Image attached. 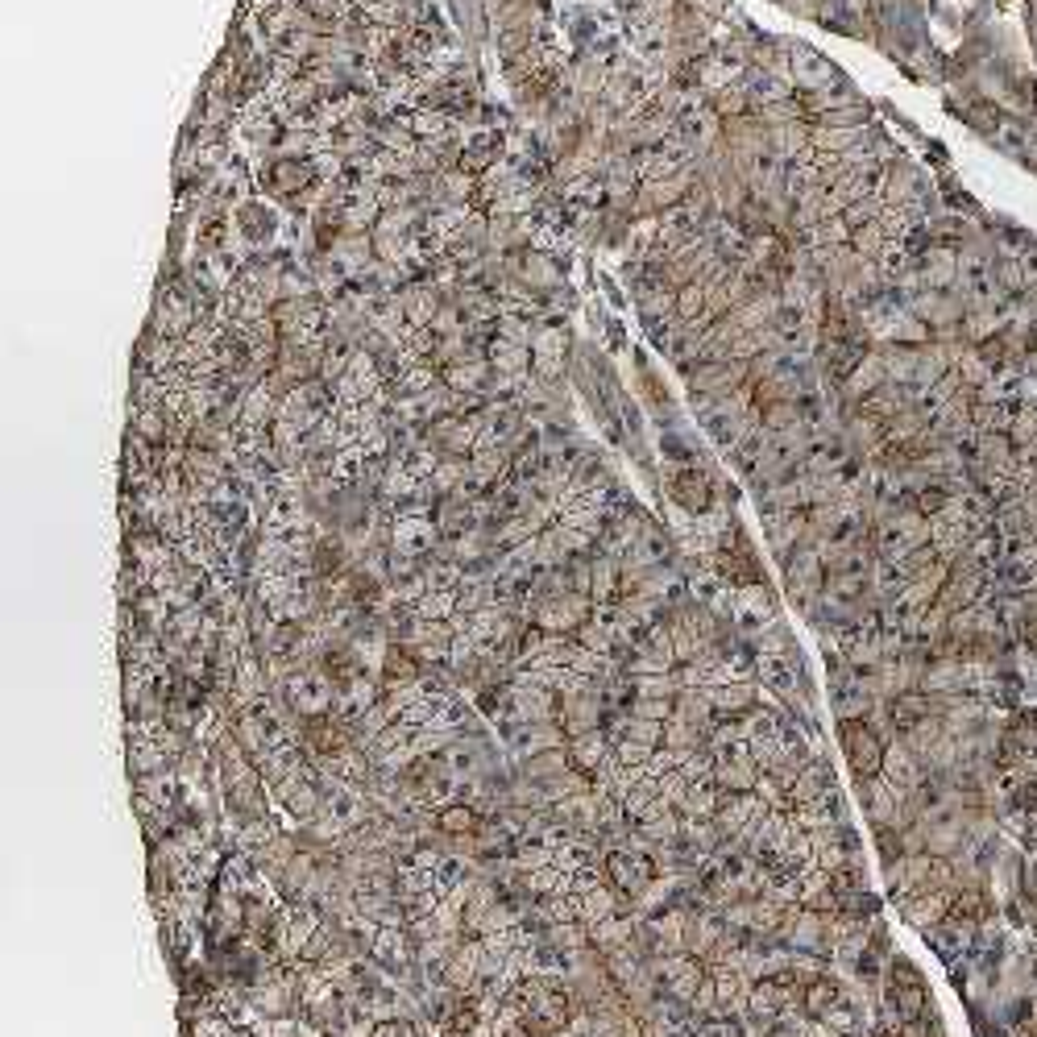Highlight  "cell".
<instances>
[{"label": "cell", "mask_w": 1037, "mask_h": 1037, "mask_svg": "<svg viewBox=\"0 0 1037 1037\" xmlns=\"http://www.w3.org/2000/svg\"><path fill=\"white\" fill-rule=\"evenodd\" d=\"M838 747H843L855 780H876L884 776V739L867 718H838Z\"/></svg>", "instance_id": "1"}, {"label": "cell", "mask_w": 1037, "mask_h": 1037, "mask_svg": "<svg viewBox=\"0 0 1037 1037\" xmlns=\"http://www.w3.org/2000/svg\"><path fill=\"white\" fill-rule=\"evenodd\" d=\"M287 697L291 706L303 714V718H320L336 706V689H332V677L320 668H303L287 681Z\"/></svg>", "instance_id": "2"}, {"label": "cell", "mask_w": 1037, "mask_h": 1037, "mask_svg": "<svg viewBox=\"0 0 1037 1037\" xmlns=\"http://www.w3.org/2000/svg\"><path fill=\"white\" fill-rule=\"evenodd\" d=\"M590 610H594V598L590 594H560V598H544L536 606V623L540 631H552V635H565V631H577L581 623H590Z\"/></svg>", "instance_id": "3"}, {"label": "cell", "mask_w": 1037, "mask_h": 1037, "mask_svg": "<svg viewBox=\"0 0 1037 1037\" xmlns=\"http://www.w3.org/2000/svg\"><path fill=\"white\" fill-rule=\"evenodd\" d=\"M979 585H984V573H979V565L975 560H955L950 565V573H946V581H942V590H938V610H946V614H955V610H967L971 602H975V594H979Z\"/></svg>", "instance_id": "4"}, {"label": "cell", "mask_w": 1037, "mask_h": 1037, "mask_svg": "<svg viewBox=\"0 0 1037 1037\" xmlns=\"http://www.w3.org/2000/svg\"><path fill=\"white\" fill-rule=\"evenodd\" d=\"M606 872H610V888L627 892L631 901H639V896L652 888V863L631 855V851H610L606 855Z\"/></svg>", "instance_id": "5"}, {"label": "cell", "mask_w": 1037, "mask_h": 1037, "mask_svg": "<svg viewBox=\"0 0 1037 1037\" xmlns=\"http://www.w3.org/2000/svg\"><path fill=\"white\" fill-rule=\"evenodd\" d=\"M283 938H278V950H283V959H295V955H303V946L312 942V934L324 926V917L312 909V905H291L287 913H283Z\"/></svg>", "instance_id": "6"}, {"label": "cell", "mask_w": 1037, "mask_h": 1037, "mask_svg": "<svg viewBox=\"0 0 1037 1037\" xmlns=\"http://www.w3.org/2000/svg\"><path fill=\"white\" fill-rule=\"evenodd\" d=\"M668 494H672V502H677L681 511H689L693 519H697V515H706V511H710V502H714L710 478H706L702 469H681L677 478L668 482Z\"/></svg>", "instance_id": "7"}, {"label": "cell", "mask_w": 1037, "mask_h": 1037, "mask_svg": "<svg viewBox=\"0 0 1037 1037\" xmlns=\"http://www.w3.org/2000/svg\"><path fill=\"white\" fill-rule=\"evenodd\" d=\"M274 797H278V805H283L291 818H303V822H312V818L320 814V805H324L320 793L312 789V780H307L303 772L278 780V784H274Z\"/></svg>", "instance_id": "8"}, {"label": "cell", "mask_w": 1037, "mask_h": 1037, "mask_svg": "<svg viewBox=\"0 0 1037 1037\" xmlns=\"http://www.w3.org/2000/svg\"><path fill=\"white\" fill-rule=\"evenodd\" d=\"M760 764L751 760V751L747 747H739L735 751V760H718L714 764V784L718 789H726V793H755L760 789Z\"/></svg>", "instance_id": "9"}, {"label": "cell", "mask_w": 1037, "mask_h": 1037, "mask_svg": "<svg viewBox=\"0 0 1037 1037\" xmlns=\"http://www.w3.org/2000/svg\"><path fill=\"white\" fill-rule=\"evenodd\" d=\"M511 706H515L519 718H527V726H536V722H560L556 689H540V685H511Z\"/></svg>", "instance_id": "10"}, {"label": "cell", "mask_w": 1037, "mask_h": 1037, "mask_svg": "<svg viewBox=\"0 0 1037 1037\" xmlns=\"http://www.w3.org/2000/svg\"><path fill=\"white\" fill-rule=\"evenodd\" d=\"M482 938L478 942H465L453 959H448L440 971H444V988H453V992H473L482 984V971H478V963H482Z\"/></svg>", "instance_id": "11"}, {"label": "cell", "mask_w": 1037, "mask_h": 1037, "mask_svg": "<svg viewBox=\"0 0 1037 1037\" xmlns=\"http://www.w3.org/2000/svg\"><path fill=\"white\" fill-rule=\"evenodd\" d=\"M486 357H490L494 374H502V378H515V382H523V378L531 374V361H536V353H531V345L507 341V336H494V341L486 345Z\"/></svg>", "instance_id": "12"}, {"label": "cell", "mask_w": 1037, "mask_h": 1037, "mask_svg": "<svg viewBox=\"0 0 1037 1037\" xmlns=\"http://www.w3.org/2000/svg\"><path fill=\"white\" fill-rule=\"evenodd\" d=\"M432 544H436V527L424 515H403L395 523V531H390V548H395L399 556H411V560L424 556Z\"/></svg>", "instance_id": "13"}, {"label": "cell", "mask_w": 1037, "mask_h": 1037, "mask_svg": "<svg viewBox=\"0 0 1037 1037\" xmlns=\"http://www.w3.org/2000/svg\"><path fill=\"white\" fill-rule=\"evenodd\" d=\"M884 780L892 784L896 793L921 789V764H917V755L909 751V743H892L884 751Z\"/></svg>", "instance_id": "14"}, {"label": "cell", "mask_w": 1037, "mask_h": 1037, "mask_svg": "<svg viewBox=\"0 0 1037 1037\" xmlns=\"http://www.w3.org/2000/svg\"><path fill=\"white\" fill-rule=\"evenodd\" d=\"M411 681H424V664H419V652L411 648V643H390L386 660H382V689H390V685H411Z\"/></svg>", "instance_id": "15"}, {"label": "cell", "mask_w": 1037, "mask_h": 1037, "mask_svg": "<svg viewBox=\"0 0 1037 1037\" xmlns=\"http://www.w3.org/2000/svg\"><path fill=\"white\" fill-rule=\"evenodd\" d=\"M399 303H403V316H407L411 328H432L436 312L444 307L436 283H428V287H407V291L399 295Z\"/></svg>", "instance_id": "16"}, {"label": "cell", "mask_w": 1037, "mask_h": 1037, "mask_svg": "<svg viewBox=\"0 0 1037 1037\" xmlns=\"http://www.w3.org/2000/svg\"><path fill=\"white\" fill-rule=\"evenodd\" d=\"M560 726L569 739L598 731V697H560Z\"/></svg>", "instance_id": "17"}, {"label": "cell", "mask_w": 1037, "mask_h": 1037, "mask_svg": "<svg viewBox=\"0 0 1037 1037\" xmlns=\"http://www.w3.org/2000/svg\"><path fill=\"white\" fill-rule=\"evenodd\" d=\"M166 760H171V755H166L142 726H133V735H129V768L137 772V776H158V772H166Z\"/></svg>", "instance_id": "18"}, {"label": "cell", "mask_w": 1037, "mask_h": 1037, "mask_svg": "<svg viewBox=\"0 0 1037 1037\" xmlns=\"http://www.w3.org/2000/svg\"><path fill=\"white\" fill-rule=\"evenodd\" d=\"M507 457H511L507 444H478L469 457V482H478V486L498 482L507 473Z\"/></svg>", "instance_id": "19"}, {"label": "cell", "mask_w": 1037, "mask_h": 1037, "mask_svg": "<svg viewBox=\"0 0 1037 1037\" xmlns=\"http://www.w3.org/2000/svg\"><path fill=\"white\" fill-rule=\"evenodd\" d=\"M565 751H569V764H573L577 772H590V776H594V772H598V768H602V764L610 760V755H614V751L606 747V739H602L598 731H590V735H577V739H569V747H565Z\"/></svg>", "instance_id": "20"}, {"label": "cell", "mask_w": 1037, "mask_h": 1037, "mask_svg": "<svg viewBox=\"0 0 1037 1037\" xmlns=\"http://www.w3.org/2000/svg\"><path fill=\"white\" fill-rule=\"evenodd\" d=\"M930 706H934V702H930L926 693H917V689L896 693V697H892V726H896L901 735H909L913 726H921V722L930 718Z\"/></svg>", "instance_id": "21"}, {"label": "cell", "mask_w": 1037, "mask_h": 1037, "mask_svg": "<svg viewBox=\"0 0 1037 1037\" xmlns=\"http://www.w3.org/2000/svg\"><path fill=\"white\" fill-rule=\"evenodd\" d=\"M801 1004H805V1013H809V1017L826 1021L830 1008L843 1004V988H838L830 975H814V979L805 984V992H801Z\"/></svg>", "instance_id": "22"}, {"label": "cell", "mask_w": 1037, "mask_h": 1037, "mask_svg": "<svg viewBox=\"0 0 1037 1037\" xmlns=\"http://www.w3.org/2000/svg\"><path fill=\"white\" fill-rule=\"evenodd\" d=\"M888 1004L901 1021H917V1017L930 1013V992H926V984H892Z\"/></svg>", "instance_id": "23"}, {"label": "cell", "mask_w": 1037, "mask_h": 1037, "mask_svg": "<svg viewBox=\"0 0 1037 1037\" xmlns=\"http://www.w3.org/2000/svg\"><path fill=\"white\" fill-rule=\"evenodd\" d=\"M478 826H482L478 809L465 805V801H448V805H440V814H436V830L448 834V838H469Z\"/></svg>", "instance_id": "24"}, {"label": "cell", "mask_w": 1037, "mask_h": 1037, "mask_svg": "<svg viewBox=\"0 0 1037 1037\" xmlns=\"http://www.w3.org/2000/svg\"><path fill=\"white\" fill-rule=\"evenodd\" d=\"M515 274H519V283L531 287V291H552V287H560V270H556V262H552L548 254H527V258L515 266Z\"/></svg>", "instance_id": "25"}, {"label": "cell", "mask_w": 1037, "mask_h": 1037, "mask_svg": "<svg viewBox=\"0 0 1037 1037\" xmlns=\"http://www.w3.org/2000/svg\"><path fill=\"white\" fill-rule=\"evenodd\" d=\"M590 946L598 950V955L627 950V946H631V921H623L619 913L606 917V921H598V926H590Z\"/></svg>", "instance_id": "26"}, {"label": "cell", "mask_w": 1037, "mask_h": 1037, "mask_svg": "<svg viewBox=\"0 0 1037 1037\" xmlns=\"http://www.w3.org/2000/svg\"><path fill=\"white\" fill-rule=\"evenodd\" d=\"M884 378H888V366H884V357H876V353H867V357L859 361V366H855V374H851V378H847L843 386H847V395H851V399H859V395L867 399V395H872V390H880V386H884Z\"/></svg>", "instance_id": "27"}, {"label": "cell", "mask_w": 1037, "mask_h": 1037, "mask_svg": "<svg viewBox=\"0 0 1037 1037\" xmlns=\"http://www.w3.org/2000/svg\"><path fill=\"white\" fill-rule=\"evenodd\" d=\"M710 697H714V710H718V714L739 718V714H747V706L755 702V685H751V681H731V685L710 689Z\"/></svg>", "instance_id": "28"}, {"label": "cell", "mask_w": 1037, "mask_h": 1037, "mask_svg": "<svg viewBox=\"0 0 1037 1037\" xmlns=\"http://www.w3.org/2000/svg\"><path fill=\"white\" fill-rule=\"evenodd\" d=\"M614 913H619V892H614L610 884H598L594 892L581 896V921L585 926H598V921H606Z\"/></svg>", "instance_id": "29"}, {"label": "cell", "mask_w": 1037, "mask_h": 1037, "mask_svg": "<svg viewBox=\"0 0 1037 1037\" xmlns=\"http://www.w3.org/2000/svg\"><path fill=\"white\" fill-rule=\"evenodd\" d=\"M461 610L457 590H428L424 598L415 602V619H432V623H448Z\"/></svg>", "instance_id": "30"}, {"label": "cell", "mask_w": 1037, "mask_h": 1037, "mask_svg": "<svg viewBox=\"0 0 1037 1037\" xmlns=\"http://www.w3.org/2000/svg\"><path fill=\"white\" fill-rule=\"evenodd\" d=\"M619 581H623V565H619V560H614V556H598V560H594L590 598H594V602H610L614 590H619Z\"/></svg>", "instance_id": "31"}, {"label": "cell", "mask_w": 1037, "mask_h": 1037, "mask_svg": "<svg viewBox=\"0 0 1037 1037\" xmlns=\"http://www.w3.org/2000/svg\"><path fill=\"white\" fill-rule=\"evenodd\" d=\"M851 249L859 258H867V262H876L884 249H888V229L880 220H872V224H859V229H851Z\"/></svg>", "instance_id": "32"}, {"label": "cell", "mask_w": 1037, "mask_h": 1037, "mask_svg": "<svg viewBox=\"0 0 1037 1037\" xmlns=\"http://www.w3.org/2000/svg\"><path fill=\"white\" fill-rule=\"evenodd\" d=\"M639 312L648 316L652 324L660 320V324L668 328V320H677V291H672V287H656V291H648V295H639Z\"/></svg>", "instance_id": "33"}, {"label": "cell", "mask_w": 1037, "mask_h": 1037, "mask_svg": "<svg viewBox=\"0 0 1037 1037\" xmlns=\"http://www.w3.org/2000/svg\"><path fill=\"white\" fill-rule=\"evenodd\" d=\"M573 764H569V751L565 747H556V751H536V755H527V776L531 780H552V776H560V772H569Z\"/></svg>", "instance_id": "34"}, {"label": "cell", "mask_w": 1037, "mask_h": 1037, "mask_svg": "<svg viewBox=\"0 0 1037 1037\" xmlns=\"http://www.w3.org/2000/svg\"><path fill=\"white\" fill-rule=\"evenodd\" d=\"M677 714L681 718H689V722H697L702 726L710 714H714V697H710V689H702V685H693V689H681L677 693Z\"/></svg>", "instance_id": "35"}, {"label": "cell", "mask_w": 1037, "mask_h": 1037, "mask_svg": "<svg viewBox=\"0 0 1037 1037\" xmlns=\"http://www.w3.org/2000/svg\"><path fill=\"white\" fill-rule=\"evenodd\" d=\"M374 137H378V146L382 150H399V154H411L415 150V129H411V121H382L378 129H374Z\"/></svg>", "instance_id": "36"}, {"label": "cell", "mask_w": 1037, "mask_h": 1037, "mask_svg": "<svg viewBox=\"0 0 1037 1037\" xmlns=\"http://www.w3.org/2000/svg\"><path fill=\"white\" fill-rule=\"evenodd\" d=\"M461 482H469V461L465 457H444L432 473V490H440V494H457Z\"/></svg>", "instance_id": "37"}, {"label": "cell", "mask_w": 1037, "mask_h": 1037, "mask_svg": "<svg viewBox=\"0 0 1037 1037\" xmlns=\"http://www.w3.org/2000/svg\"><path fill=\"white\" fill-rule=\"evenodd\" d=\"M685 818H714L718 814V784H693L685 805H681Z\"/></svg>", "instance_id": "38"}, {"label": "cell", "mask_w": 1037, "mask_h": 1037, "mask_svg": "<svg viewBox=\"0 0 1037 1037\" xmlns=\"http://www.w3.org/2000/svg\"><path fill=\"white\" fill-rule=\"evenodd\" d=\"M552 946L560 950V955L585 950L590 946V926H585V921H560V926H552Z\"/></svg>", "instance_id": "39"}, {"label": "cell", "mask_w": 1037, "mask_h": 1037, "mask_svg": "<svg viewBox=\"0 0 1037 1037\" xmlns=\"http://www.w3.org/2000/svg\"><path fill=\"white\" fill-rule=\"evenodd\" d=\"M573 635H577V643H581L585 652H602V656H610V648H614V631H610V623H602V619L581 623Z\"/></svg>", "instance_id": "40"}, {"label": "cell", "mask_w": 1037, "mask_h": 1037, "mask_svg": "<svg viewBox=\"0 0 1037 1037\" xmlns=\"http://www.w3.org/2000/svg\"><path fill=\"white\" fill-rule=\"evenodd\" d=\"M697 735H702V726L689 722V718H668L664 722V747H677V751H697Z\"/></svg>", "instance_id": "41"}, {"label": "cell", "mask_w": 1037, "mask_h": 1037, "mask_svg": "<svg viewBox=\"0 0 1037 1037\" xmlns=\"http://www.w3.org/2000/svg\"><path fill=\"white\" fill-rule=\"evenodd\" d=\"M374 946V955L382 959V963H407V934L403 930H378V938L370 942Z\"/></svg>", "instance_id": "42"}, {"label": "cell", "mask_w": 1037, "mask_h": 1037, "mask_svg": "<svg viewBox=\"0 0 1037 1037\" xmlns=\"http://www.w3.org/2000/svg\"><path fill=\"white\" fill-rule=\"evenodd\" d=\"M494 328H498V336H507V341H519V345H536V336H540L536 324H527V320L515 316V312H502Z\"/></svg>", "instance_id": "43"}, {"label": "cell", "mask_w": 1037, "mask_h": 1037, "mask_svg": "<svg viewBox=\"0 0 1037 1037\" xmlns=\"http://www.w3.org/2000/svg\"><path fill=\"white\" fill-rule=\"evenodd\" d=\"M706 316V287L689 283L677 291V320H702Z\"/></svg>", "instance_id": "44"}, {"label": "cell", "mask_w": 1037, "mask_h": 1037, "mask_svg": "<svg viewBox=\"0 0 1037 1037\" xmlns=\"http://www.w3.org/2000/svg\"><path fill=\"white\" fill-rule=\"evenodd\" d=\"M677 830H681V822H677V814H668L664 818H652V822H639V838H648V843H656V847H664V843H672L677 838Z\"/></svg>", "instance_id": "45"}, {"label": "cell", "mask_w": 1037, "mask_h": 1037, "mask_svg": "<svg viewBox=\"0 0 1037 1037\" xmlns=\"http://www.w3.org/2000/svg\"><path fill=\"white\" fill-rule=\"evenodd\" d=\"M635 689H639V697H677L681 681H677V672H656V677H635Z\"/></svg>", "instance_id": "46"}, {"label": "cell", "mask_w": 1037, "mask_h": 1037, "mask_svg": "<svg viewBox=\"0 0 1037 1037\" xmlns=\"http://www.w3.org/2000/svg\"><path fill=\"white\" fill-rule=\"evenodd\" d=\"M274 838H278V834H274V830H270L262 818H249V822H245V830H241V847H245V851H254V855L262 859V855L270 851V843H274Z\"/></svg>", "instance_id": "47"}, {"label": "cell", "mask_w": 1037, "mask_h": 1037, "mask_svg": "<svg viewBox=\"0 0 1037 1037\" xmlns=\"http://www.w3.org/2000/svg\"><path fill=\"white\" fill-rule=\"evenodd\" d=\"M876 847H880L884 867L901 863V859H905V834L896 830V826H876Z\"/></svg>", "instance_id": "48"}, {"label": "cell", "mask_w": 1037, "mask_h": 1037, "mask_svg": "<svg viewBox=\"0 0 1037 1037\" xmlns=\"http://www.w3.org/2000/svg\"><path fill=\"white\" fill-rule=\"evenodd\" d=\"M610 656H602V652H585V648H577V656H573V672H581V677H594V681H606L610 677Z\"/></svg>", "instance_id": "49"}, {"label": "cell", "mask_w": 1037, "mask_h": 1037, "mask_svg": "<svg viewBox=\"0 0 1037 1037\" xmlns=\"http://www.w3.org/2000/svg\"><path fill=\"white\" fill-rule=\"evenodd\" d=\"M623 739H635V743H648V747H656V743H664V722H652V718H631V722L623 726Z\"/></svg>", "instance_id": "50"}, {"label": "cell", "mask_w": 1037, "mask_h": 1037, "mask_svg": "<svg viewBox=\"0 0 1037 1037\" xmlns=\"http://www.w3.org/2000/svg\"><path fill=\"white\" fill-rule=\"evenodd\" d=\"M565 345H569V332H565V328H540L531 353H536V357H565Z\"/></svg>", "instance_id": "51"}, {"label": "cell", "mask_w": 1037, "mask_h": 1037, "mask_svg": "<svg viewBox=\"0 0 1037 1037\" xmlns=\"http://www.w3.org/2000/svg\"><path fill=\"white\" fill-rule=\"evenodd\" d=\"M515 855H519V867H523V872H536V867H548V863H552L556 847H548V843H527V838H523Z\"/></svg>", "instance_id": "52"}, {"label": "cell", "mask_w": 1037, "mask_h": 1037, "mask_svg": "<svg viewBox=\"0 0 1037 1037\" xmlns=\"http://www.w3.org/2000/svg\"><path fill=\"white\" fill-rule=\"evenodd\" d=\"M946 507H950V494H946V486H926V490H917V511L926 515V519L942 515Z\"/></svg>", "instance_id": "53"}, {"label": "cell", "mask_w": 1037, "mask_h": 1037, "mask_svg": "<svg viewBox=\"0 0 1037 1037\" xmlns=\"http://www.w3.org/2000/svg\"><path fill=\"white\" fill-rule=\"evenodd\" d=\"M685 755L689 751H677V747H656V755H652V764H648V772L652 776H668V772H681V764H685Z\"/></svg>", "instance_id": "54"}, {"label": "cell", "mask_w": 1037, "mask_h": 1037, "mask_svg": "<svg viewBox=\"0 0 1037 1037\" xmlns=\"http://www.w3.org/2000/svg\"><path fill=\"white\" fill-rule=\"evenodd\" d=\"M660 780V793H664V801L672 805V809H681L685 805V797H689V789L693 784L681 776V772H668V776H656Z\"/></svg>", "instance_id": "55"}, {"label": "cell", "mask_w": 1037, "mask_h": 1037, "mask_svg": "<svg viewBox=\"0 0 1037 1037\" xmlns=\"http://www.w3.org/2000/svg\"><path fill=\"white\" fill-rule=\"evenodd\" d=\"M614 755H619L623 764H631V768H648V764H652V755H656V747L635 743V739H623L619 747H614Z\"/></svg>", "instance_id": "56"}, {"label": "cell", "mask_w": 1037, "mask_h": 1037, "mask_svg": "<svg viewBox=\"0 0 1037 1037\" xmlns=\"http://www.w3.org/2000/svg\"><path fill=\"white\" fill-rule=\"evenodd\" d=\"M739 602H743V610H751V614H772V590H764V581H760V585H743Z\"/></svg>", "instance_id": "57"}, {"label": "cell", "mask_w": 1037, "mask_h": 1037, "mask_svg": "<svg viewBox=\"0 0 1037 1037\" xmlns=\"http://www.w3.org/2000/svg\"><path fill=\"white\" fill-rule=\"evenodd\" d=\"M432 332H436V336L465 332V328H461V307H457V303H444L440 312H436V320H432Z\"/></svg>", "instance_id": "58"}, {"label": "cell", "mask_w": 1037, "mask_h": 1037, "mask_svg": "<svg viewBox=\"0 0 1037 1037\" xmlns=\"http://www.w3.org/2000/svg\"><path fill=\"white\" fill-rule=\"evenodd\" d=\"M950 274H955V262H950V254H930V262H926V283H950Z\"/></svg>", "instance_id": "59"}, {"label": "cell", "mask_w": 1037, "mask_h": 1037, "mask_svg": "<svg viewBox=\"0 0 1037 1037\" xmlns=\"http://www.w3.org/2000/svg\"><path fill=\"white\" fill-rule=\"evenodd\" d=\"M892 984H926V979H921V971L905 955H896L892 959Z\"/></svg>", "instance_id": "60"}, {"label": "cell", "mask_w": 1037, "mask_h": 1037, "mask_svg": "<svg viewBox=\"0 0 1037 1037\" xmlns=\"http://www.w3.org/2000/svg\"><path fill=\"white\" fill-rule=\"evenodd\" d=\"M693 1004H697V1008H702V1013H710V1008H718V984H714V971L706 975V984H702V988H697Z\"/></svg>", "instance_id": "61"}, {"label": "cell", "mask_w": 1037, "mask_h": 1037, "mask_svg": "<svg viewBox=\"0 0 1037 1037\" xmlns=\"http://www.w3.org/2000/svg\"><path fill=\"white\" fill-rule=\"evenodd\" d=\"M502 1037H536V1033H531V1029H527V1025L519 1021V1025H511V1029H507V1033H502Z\"/></svg>", "instance_id": "62"}]
</instances>
